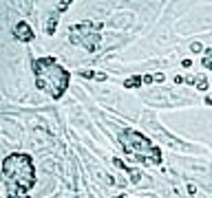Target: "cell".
<instances>
[{
	"label": "cell",
	"mask_w": 212,
	"mask_h": 198,
	"mask_svg": "<svg viewBox=\"0 0 212 198\" xmlns=\"http://www.w3.org/2000/svg\"><path fill=\"white\" fill-rule=\"evenodd\" d=\"M5 183L9 187V196H27V191L35 185L33 161L29 154H11L2 163Z\"/></svg>",
	"instance_id": "1"
},
{
	"label": "cell",
	"mask_w": 212,
	"mask_h": 198,
	"mask_svg": "<svg viewBox=\"0 0 212 198\" xmlns=\"http://www.w3.org/2000/svg\"><path fill=\"white\" fill-rule=\"evenodd\" d=\"M16 38L20 42H31L33 40V29L29 27L27 22H18V27H16Z\"/></svg>",
	"instance_id": "2"
},
{
	"label": "cell",
	"mask_w": 212,
	"mask_h": 198,
	"mask_svg": "<svg viewBox=\"0 0 212 198\" xmlns=\"http://www.w3.org/2000/svg\"><path fill=\"white\" fill-rule=\"evenodd\" d=\"M195 86H197L199 90H208V79H205L203 75H197V77H195Z\"/></svg>",
	"instance_id": "3"
},
{
	"label": "cell",
	"mask_w": 212,
	"mask_h": 198,
	"mask_svg": "<svg viewBox=\"0 0 212 198\" xmlns=\"http://www.w3.org/2000/svg\"><path fill=\"white\" fill-rule=\"evenodd\" d=\"M141 82H144L141 77H130V79H126V82H124V86H126V88H137Z\"/></svg>",
	"instance_id": "4"
},
{
	"label": "cell",
	"mask_w": 212,
	"mask_h": 198,
	"mask_svg": "<svg viewBox=\"0 0 212 198\" xmlns=\"http://www.w3.org/2000/svg\"><path fill=\"white\" fill-rule=\"evenodd\" d=\"M55 27H58V16H51V20H49V27H46V31H49L51 35L55 33Z\"/></svg>",
	"instance_id": "5"
},
{
	"label": "cell",
	"mask_w": 212,
	"mask_h": 198,
	"mask_svg": "<svg viewBox=\"0 0 212 198\" xmlns=\"http://www.w3.org/2000/svg\"><path fill=\"white\" fill-rule=\"evenodd\" d=\"M128 174H130V181L133 183H139V172L137 169H128Z\"/></svg>",
	"instance_id": "6"
},
{
	"label": "cell",
	"mask_w": 212,
	"mask_h": 198,
	"mask_svg": "<svg viewBox=\"0 0 212 198\" xmlns=\"http://www.w3.org/2000/svg\"><path fill=\"white\" fill-rule=\"evenodd\" d=\"M80 75H82L84 79H91V77H95V73H93V70H82Z\"/></svg>",
	"instance_id": "7"
},
{
	"label": "cell",
	"mask_w": 212,
	"mask_h": 198,
	"mask_svg": "<svg viewBox=\"0 0 212 198\" xmlns=\"http://www.w3.org/2000/svg\"><path fill=\"white\" fill-rule=\"evenodd\" d=\"M153 79H155V82H159V84H161V82H163V79H166V75H163V73H155V75H153Z\"/></svg>",
	"instance_id": "8"
},
{
	"label": "cell",
	"mask_w": 212,
	"mask_h": 198,
	"mask_svg": "<svg viewBox=\"0 0 212 198\" xmlns=\"http://www.w3.org/2000/svg\"><path fill=\"white\" fill-rule=\"evenodd\" d=\"M113 163H115V167H122V169H128V167H126V163H124L122 159H115Z\"/></svg>",
	"instance_id": "9"
},
{
	"label": "cell",
	"mask_w": 212,
	"mask_h": 198,
	"mask_svg": "<svg viewBox=\"0 0 212 198\" xmlns=\"http://www.w3.org/2000/svg\"><path fill=\"white\" fill-rule=\"evenodd\" d=\"M190 48H192L195 53H201V44H199V42H192V44H190Z\"/></svg>",
	"instance_id": "10"
},
{
	"label": "cell",
	"mask_w": 212,
	"mask_h": 198,
	"mask_svg": "<svg viewBox=\"0 0 212 198\" xmlns=\"http://www.w3.org/2000/svg\"><path fill=\"white\" fill-rule=\"evenodd\" d=\"M155 79H153V75H144V84H153Z\"/></svg>",
	"instance_id": "11"
},
{
	"label": "cell",
	"mask_w": 212,
	"mask_h": 198,
	"mask_svg": "<svg viewBox=\"0 0 212 198\" xmlns=\"http://www.w3.org/2000/svg\"><path fill=\"white\" fill-rule=\"evenodd\" d=\"M95 79H100V82H104V79H106V75H104V73H95Z\"/></svg>",
	"instance_id": "12"
},
{
	"label": "cell",
	"mask_w": 212,
	"mask_h": 198,
	"mask_svg": "<svg viewBox=\"0 0 212 198\" xmlns=\"http://www.w3.org/2000/svg\"><path fill=\"white\" fill-rule=\"evenodd\" d=\"M188 191H190V194H192V196H195V194H197V187H195V185H192V183H190V185H188Z\"/></svg>",
	"instance_id": "13"
},
{
	"label": "cell",
	"mask_w": 212,
	"mask_h": 198,
	"mask_svg": "<svg viewBox=\"0 0 212 198\" xmlns=\"http://www.w3.org/2000/svg\"><path fill=\"white\" fill-rule=\"evenodd\" d=\"M66 7H71V2H58V9H66Z\"/></svg>",
	"instance_id": "14"
},
{
	"label": "cell",
	"mask_w": 212,
	"mask_h": 198,
	"mask_svg": "<svg viewBox=\"0 0 212 198\" xmlns=\"http://www.w3.org/2000/svg\"><path fill=\"white\" fill-rule=\"evenodd\" d=\"M175 84H183V77L181 75H175Z\"/></svg>",
	"instance_id": "15"
},
{
	"label": "cell",
	"mask_w": 212,
	"mask_h": 198,
	"mask_svg": "<svg viewBox=\"0 0 212 198\" xmlns=\"http://www.w3.org/2000/svg\"><path fill=\"white\" fill-rule=\"evenodd\" d=\"M205 104H208V106H212V95H205Z\"/></svg>",
	"instance_id": "16"
},
{
	"label": "cell",
	"mask_w": 212,
	"mask_h": 198,
	"mask_svg": "<svg viewBox=\"0 0 212 198\" xmlns=\"http://www.w3.org/2000/svg\"><path fill=\"white\" fill-rule=\"evenodd\" d=\"M11 198H29V196H11Z\"/></svg>",
	"instance_id": "17"
}]
</instances>
